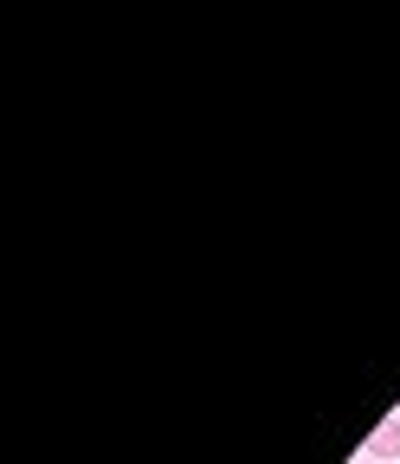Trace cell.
<instances>
[{
  "instance_id": "1",
  "label": "cell",
  "mask_w": 400,
  "mask_h": 464,
  "mask_svg": "<svg viewBox=\"0 0 400 464\" xmlns=\"http://www.w3.org/2000/svg\"><path fill=\"white\" fill-rule=\"evenodd\" d=\"M368 451H375V458H400V420H381V426L368 432Z\"/></svg>"
}]
</instances>
